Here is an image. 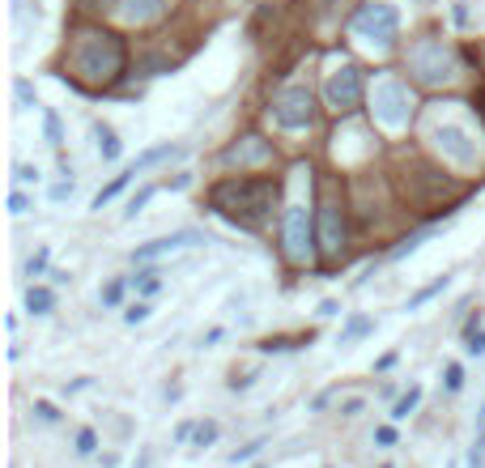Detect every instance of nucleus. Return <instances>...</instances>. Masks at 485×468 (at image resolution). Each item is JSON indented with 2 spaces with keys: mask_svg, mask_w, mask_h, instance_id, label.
<instances>
[{
  "mask_svg": "<svg viewBox=\"0 0 485 468\" xmlns=\"http://www.w3.org/2000/svg\"><path fill=\"white\" fill-rule=\"evenodd\" d=\"M277 192H281V183H272V179H222L214 192H209V205L226 222H234V226L260 230L272 217Z\"/></svg>",
  "mask_w": 485,
  "mask_h": 468,
  "instance_id": "f257e3e1",
  "label": "nucleus"
},
{
  "mask_svg": "<svg viewBox=\"0 0 485 468\" xmlns=\"http://www.w3.org/2000/svg\"><path fill=\"white\" fill-rule=\"evenodd\" d=\"M73 73L85 85H111L124 73V43L107 30H85L73 43Z\"/></svg>",
  "mask_w": 485,
  "mask_h": 468,
  "instance_id": "f03ea898",
  "label": "nucleus"
},
{
  "mask_svg": "<svg viewBox=\"0 0 485 468\" xmlns=\"http://www.w3.org/2000/svg\"><path fill=\"white\" fill-rule=\"evenodd\" d=\"M353 35L367 39L370 47H392L400 35V9L388 0H370L353 13Z\"/></svg>",
  "mask_w": 485,
  "mask_h": 468,
  "instance_id": "7ed1b4c3",
  "label": "nucleus"
},
{
  "mask_svg": "<svg viewBox=\"0 0 485 468\" xmlns=\"http://www.w3.org/2000/svg\"><path fill=\"white\" fill-rule=\"evenodd\" d=\"M408 69L417 73V81H426V85L451 81L456 77V52H451L443 39H426L408 52Z\"/></svg>",
  "mask_w": 485,
  "mask_h": 468,
  "instance_id": "20e7f679",
  "label": "nucleus"
},
{
  "mask_svg": "<svg viewBox=\"0 0 485 468\" xmlns=\"http://www.w3.org/2000/svg\"><path fill=\"white\" fill-rule=\"evenodd\" d=\"M430 141L443 149L456 166H477V141H473V133H468L465 124H451V119H443V124H434L430 128Z\"/></svg>",
  "mask_w": 485,
  "mask_h": 468,
  "instance_id": "39448f33",
  "label": "nucleus"
},
{
  "mask_svg": "<svg viewBox=\"0 0 485 468\" xmlns=\"http://www.w3.org/2000/svg\"><path fill=\"white\" fill-rule=\"evenodd\" d=\"M272 119L281 128H307L315 119V98H311L307 85H290V90H281L272 98Z\"/></svg>",
  "mask_w": 485,
  "mask_h": 468,
  "instance_id": "423d86ee",
  "label": "nucleus"
},
{
  "mask_svg": "<svg viewBox=\"0 0 485 468\" xmlns=\"http://www.w3.org/2000/svg\"><path fill=\"white\" fill-rule=\"evenodd\" d=\"M370 111L379 124H388V128H400L408 119V90L400 81H379L375 90H370Z\"/></svg>",
  "mask_w": 485,
  "mask_h": 468,
  "instance_id": "0eeeda50",
  "label": "nucleus"
},
{
  "mask_svg": "<svg viewBox=\"0 0 485 468\" xmlns=\"http://www.w3.org/2000/svg\"><path fill=\"white\" fill-rule=\"evenodd\" d=\"M324 98H328L332 111H353L362 102V73L353 64H341L332 69L328 81H324Z\"/></svg>",
  "mask_w": 485,
  "mask_h": 468,
  "instance_id": "6e6552de",
  "label": "nucleus"
},
{
  "mask_svg": "<svg viewBox=\"0 0 485 468\" xmlns=\"http://www.w3.org/2000/svg\"><path fill=\"white\" fill-rule=\"evenodd\" d=\"M286 255L294 264H307L315 255V234H311V214L307 205H290L286 209Z\"/></svg>",
  "mask_w": 485,
  "mask_h": 468,
  "instance_id": "1a4fd4ad",
  "label": "nucleus"
},
{
  "mask_svg": "<svg viewBox=\"0 0 485 468\" xmlns=\"http://www.w3.org/2000/svg\"><path fill=\"white\" fill-rule=\"evenodd\" d=\"M200 243H209L200 230H175V234H162L154 243H145V247H136L133 260L136 264H150V260H162V255H175L183 247H200Z\"/></svg>",
  "mask_w": 485,
  "mask_h": 468,
  "instance_id": "9d476101",
  "label": "nucleus"
},
{
  "mask_svg": "<svg viewBox=\"0 0 485 468\" xmlns=\"http://www.w3.org/2000/svg\"><path fill=\"white\" fill-rule=\"evenodd\" d=\"M345 243V214L336 200H324L319 205V252L324 255H336Z\"/></svg>",
  "mask_w": 485,
  "mask_h": 468,
  "instance_id": "9b49d317",
  "label": "nucleus"
},
{
  "mask_svg": "<svg viewBox=\"0 0 485 468\" xmlns=\"http://www.w3.org/2000/svg\"><path fill=\"white\" fill-rule=\"evenodd\" d=\"M162 9H166V0H119V13H124V21H133V26H145V21L162 18Z\"/></svg>",
  "mask_w": 485,
  "mask_h": 468,
  "instance_id": "f8f14e48",
  "label": "nucleus"
},
{
  "mask_svg": "<svg viewBox=\"0 0 485 468\" xmlns=\"http://www.w3.org/2000/svg\"><path fill=\"white\" fill-rule=\"evenodd\" d=\"M222 162H226V166H252V162H269V145H264V141H247V145H230Z\"/></svg>",
  "mask_w": 485,
  "mask_h": 468,
  "instance_id": "ddd939ff",
  "label": "nucleus"
},
{
  "mask_svg": "<svg viewBox=\"0 0 485 468\" xmlns=\"http://www.w3.org/2000/svg\"><path fill=\"white\" fill-rule=\"evenodd\" d=\"M171 157H183V149L179 145H158V149H145V154L133 162V171L136 175H145L150 166H158V162H171Z\"/></svg>",
  "mask_w": 485,
  "mask_h": 468,
  "instance_id": "4468645a",
  "label": "nucleus"
},
{
  "mask_svg": "<svg viewBox=\"0 0 485 468\" xmlns=\"http://www.w3.org/2000/svg\"><path fill=\"white\" fill-rule=\"evenodd\" d=\"M367 332H375V319H370V315H353L350 324L341 328V336H336V345H353V341H362Z\"/></svg>",
  "mask_w": 485,
  "mask_h": 468,
  "instance_id": "2eb2a0df",
  "label": "nucleus"
},
{
  "mask_svg": "<svg viewBox=\"0 0 485 468\" xmlns=\"http://www.w3.org/2000/svg\"><path fill=\"white\" fill-rule=\"evenodd\" d=\"M94 141H98V154L107 157V162H116L119 157V137L111 124H94Z\"/></svg>",
  "mask_w": 485,
  "mask_h": 468,
  "instance_id": "dca6fc26",
  "label": "nucleus"
},
{
  "mask_svg": "<svg viewBox=\"0 0 485 468\" xmlns=\"http://www.w3.org/2000/svg\"><path fill=\"white\" fill-rule=\"evenodd\" d=\"M52 307H56L52 290H43V286H30V290H26V311L30 315H47Z\"/></svg>",
  "mask_w": 485,
  "mask_h": 468,
  "instance_id": "f3484780",
  "label": "nucleus"
},
{
  "mask_svg": "<svg viewBox=\"0 0 485 468\" xmlns=\"http://www.w3.org/2000/svg\"><path fill=\"white\" fill-rule=\"evenodd\" d=\"M136 179V171H124V175L116 179V183H111V188H102V192L94 196V209H102V205H111V200H116L119 192H124V188H128V183H133Z\"/></svg>",
  "mask_w": 485,
  "mask_h": 468,
  "instance_id": "a211bd4d",
  "label": "nucleus"
},
{
  "mask_svg": "<svg viewBox=\"0 0 485 468\" xmlns=\"http://www.w3.org/2000/svg\"><path fill=\"white\" fill-rule=\"evenodd\" d=\"M447 286H451V277H439V281H434V286H426V290H417V294H413V298H408V311H417V307H422V303H430V298H434V294H443Z\"/></svg>",
  "mask_w": 485,
  "mask_h": 468,
  "instance_id": "6ab92c4d",
  "label": "nucleus"
},
{
  "mask_svg": "<svg viewBox=\"0 0 485 468\" xmlns=\"http://www.w3.org/2000/svg\"><path fill=\"white\" fill-rule=\"evenodd\" d=\"M417 400H422V388H408L405 396H400V400H396V409H392V417H396V422H405L408 413L417 409Z\"/></svg>",
  "mask_w": 485,
  "mask_h": 468,
  "instance_id": "aec40b11",
  "label": "nucleus"
},
{
  "mask_svg": "<svg viewBox=\"0 0 485 468\" xmlns=\"http://www.w3.org/2000/svg\"><path fill=\"white\" fill-rule=\"evenodd\" d=\"M192 443L196 448H214L217 443V422H200V426H192Z\"/></svg>",
  "mask_w": 485,
  "mask_h": 468,
  "instance_id": "412c9836",
  "label": "nucleus"
},
{
  "mask_svg": "<svg viewBox=\"0 0 485 468\" xmlns=\"http://www.w3.org/2000/svg\"><path fill=\"white\" fill-rule=\"evenodd\" d=\"M133 281H136V290H141V294H158V290H162V273H158V269H145V273H136Z\"/></svg>",
  "mask_w": 485,
  "mask_h": 468,
  "instance_id": "4be33fe9",
  "label": "nucleus"
},
{
  "mask_svg": "<svg viewBox=\"0 0 485 468\" xmlns=\"http://www.w3.org/2000/svg\"><path fill=\"white\" fill-rule=\"evenodd\" d=\"M426 238H430V230H422V234H408L405 243H400V247L392 252V260H405V255H413V252H417V247H422V243H426Z\"/></svg>",
  "mask_w": 485,
  "mask_h": 468,
  "instance_id": "5701e85b",
  "label": "nucleus"
},
{
  "mask_svg": "<svg viewBox=\"0 0 485 468\" xmlns=\"http://www.w3.org/2000/svg\"><path fill=\"white\" fill-rule=\"evenodd\" d=\"M150 196H154V188H141V192H136L133 200H128V209H124V222H133V217L141 214L145 205H150Z\"/></svg>",
  "mask_w": 485,
  "mask_h": 468,
  "instance_id": "b1692460",
  "label": "nucleus"
},
{
  "mask_svg": "<svg viewBox=\"0 0 485 468\" xmlns=\"http://www.w3.org/2000/svg\"><path fill=\"white\" fill-rule=\"evenodd\" d=\"M145 319H150V307H145V303H136V307H128V311H124V324H145Z\"/></svg>",
  "mask_w": 485,
  "mask_h": 468,
  "instance_id": "393cba45",
  "label": "nucleus"
},
{
  "mask_svg": "<svg viewBox=\"0 0 485 468\" xmlns=\"http://www.w3.org/2000/svg\"><path fill=\"white\" fill-rule=\"evenodd\" d=\"M43 128H47V141H52V145H60V141H64V137H60V119L52 116V111H43Z\"/></svg>",
  "mask_w": 485,
  "mask_h": 468,
  "instance_id": "a878e982",
  "label": "nucleus"
},
{
  "mask_svg": "<svg viewBox=\"0 0 485 468\" xmlns=\"http://www.w3.org/2000/svg\"><path fill=\"white\" fill-rule=\"evenodd\" d=\"M460 388H465V371L451 362V367H447V391H460Z\"/></svg>",
  "mask_w": 485,
  "mask_h": 468,
  "instance_id": "bb28decb",
  "label": "nucleus"
},
{
  "mask_svg": "<svg viewBox=\"0 0 485 468\" xmlns=\"http://www.w3.org/2000/svg\"><path fill=\"white\" fill-rule=\"evenodd\" d=\"M26 209H30V200H26V196H21V192H9V214H13V217H21V214H26Z\"/></svg>",
  "mask_w": 485,
  "mask_h": 468,
  "instance_id": "cd10ccee",
  "label": "nucleus"
},
{
  "mask_svg": "<svg viewBox=\"0 0 485 468\" xmlns=\"http://www.w3.org/2000/svg\"><path fill=\"white\" fill-rule=\"evenodd\" d=\"M77 451H81V456H90V451H94V430H81V434H77Z\"/></svg>",
  "mask_w": 485,
  "mask_h": 468,
  "instance_id": "c85d7f7f",
  "label": "nucleus"
},
{
  "mask_svg": "<svg viewBox=\"0 0 485 468\" xmlns=\"http://www.w3.org/2000/svg\"><path fill=\"white\" fill-rule=\"evenodd\" d=\"M13 179H18V183H35L39 171H35V166H13Z\"/></svg>",
  "mask_w": 485,
  "mask_h": 468,
  "instance_id": "c756f323",
  "label": "nucleus"
},
{
  "mask_svg": "<svg viewBox=\"0 0 485 468\" xmlns=\"http://www.w3.org/2000/svg\"><path fill=\"white\" fill-rule=\"evenodd\" d=\"M260 448H264V443H247V448H238V451L230 456V464H238V460H252V456H255Z\"/></svg>",
  "mask_w": 485,
  "mask_h": 468,
  "instance_id": "7c9ffc66",
  "label": "nucleus"
},
{
  "mask_svg": "<svg viewBox=\"0 0 485 468\" xmlns=\"http://www.w3.org/2000/svg\"><path fill=\"white\" fill-rule=\"evenodd\" d=\"M69 196H73V179H64V183L52 188V200H69Z\"/></svg>",
  "mask_w": 485,
  "mask_h": 468,
  "instance_id": "2f4dec72",
  "label": "nucleus"
},
{
  "mask_svg": "<svg viewBox=\"0 0 485 468\" xmlns=\"http://www.w3.org/2000/svg\"><path fill=\"white\" fill-rule=\"evenodd\" d=\"M367 409V400H362V396H353V400H345V405H341V413H345V417H353V413H362Z\"/></svg>",
  "mask_w": 485,
  "mask_h": 468,
  "instance_id": "473e14b6",
  "label": "nucleus"
},
{
  "mask_svg": "<svg viewBox=\"0 0 485 468\" xmlns=\"http://www.w3.org/2000/svg\"><path fill=\"white\" fill-rule=\"evenodd\" d=\"M119 294H124V286L116 281V286H107V290H102V303H107V307H116V303H119Z\"/></svg>",
  "mask_w": 485,
  "mask_h": 468,
  "instance_id": "72a5a7b5",
  "label": "nucleus"
},
{
  "mask_svg": "<svg viewBox=\"0 0 485 468\" xmlns=\"http://www.w3.org/2000/svg\"><path fill=\"white\" fill-rule=\"evenodd\" d=\"M43 264H47V252H39L30 264H26V277H35V273H43Z\"/></svg>",
  "mask_w": 485,
  "mask_h": 468,
  "instance_id": "f704fd0d",
  "label": "nucleus"
},
{
  "mask_svg": "<svg viewBox=\"0 0 485 468\" xmlns=\"http://www.w3.org/2000/svg\"><path fill=\"white\" fill-rule=\"evenodd\" d=\"M35 413H39L43 422H56V417H60V413L52 409V405H47V400H39V405H35Z\"/></svg>",
  "mask_w": 485,
  "mask_h": 468,
  "instance_id": "c9c22d12",
  "label": "nucleus"
},
{
  "mask_svg": "<svg viewBox=\"0 0 485 468\" xmlns=\"http://www.w3.org/2000/svg\"><path fill=\"white\" fill-rule=\"evenodd\" d=\"M375 439H379V443H384V448H392V443H396V430H392V426L375 430Z\"/></svg>",
  "mask_w": 485,
  "mask_h": 468,
  "instance_id": "e433bc0d",
  "label": "nucleus"
},
{
  "mask_svg": "<svg viewBox=\"0 0 485 468\" xmlns=\"http://www.w3.org/2000/svg\"><path fill=\"white\" fill-rule=\"evenodd\" d=\"M336 311H341V307H336L332 298H324V303H319V315H336Z\"/></svg>",
  "mask_w": 485,
  "mask_h": 468,
  "instance_id": "4c0bfd02",
  "label": "nucleus"
},
{
  "mask_svg": "<svg viewBox=\"0 0 485 468\" xmlns=\"http://www.w3.org/2000/svg\"><path fill=\"white\" fill-rule=\"evenodd\" d=\"M145 464H150V456H141V460H136V464H133V468H145Z\"/></svg>",
  "mask_w": 485,
  "mask_h": 468,
  "instance_id": "58836bf2",
  "label": "nucleus"
},
{
  "mask_svg": "<svg viewBox=\"0 0 485 468\" xmlns=\"http://www.w3.org/2000/svg\"><path fill=\"white\" fill-rule=\"evenodd\" d=\"M384 468H388V464H384Z\"/></svg>",
  "mask_w": 485,
  "mask_h": 468,
  "instance_id": "ea45409f",
  "label": "nucleus"
}]
</instances>
